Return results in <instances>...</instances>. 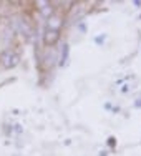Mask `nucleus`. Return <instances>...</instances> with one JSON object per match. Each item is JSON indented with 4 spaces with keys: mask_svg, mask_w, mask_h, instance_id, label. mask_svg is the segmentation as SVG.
Instances as JSON below:
<instances>
[{
    "mask_svg": "<svg viewBox=\"0 0 141 156\" xmlns=\"http://www.w3.org/2000/svg\"><path fill=\"white\" fill-rule=\"evenodd\" d=\"M0 62H2V66L3 68H13V66L18 63V55L13 53L12 50H5L2 55H0Z\"/></svg>",
    "mask_w": 141,
    "mask_h": 156,
    "instance_id": "1",
    "label": "nucleus"
},
{
    "mask_svg": "<svg viewBox=\"0 0 141 156\" xmlns=\"http://www.w3.org/2000/svg\"><path fill=\"white\" fill-rule=\"evenodd\" d=\"M62 25H63V18H62V15H58V13H53V15H51V17L47 20V30H57V32H60Z\"/></svg>",
    "mask_w": 141,
    "mask_h": 156,
    "instance_id": "2",
    "label": "nucleus"
},
{
    "mask_svg": "<svg viewBox=\"0 0 141 156\" xmlns=\"http://www.w3.org/2000/svg\"><path fill=\"white\" fill-rule=\"evenodd\" d=\"M58 40H60V32H57V30H47L43 33V43L47 47H53Z\"/></svg>",
    "mask_w": 141,
    "mask_h": 156,
    "instance_id": "3",
    "label": "nucleus"
},
{
    "mask_svg": "<svg viewBox=\"0 0 141 156\" xmlns=\"http://www.w3.org/2000/svg\"><path fill=\"white\" fill-rule=\"evenodd\" d=\"M40 13H42V17H43V18H47V20H48V18H50V17L55 13V10H53V7H51V3H50V5H47L45 9L40 10Z\"/></svg>",
    "mask_w": 141,
    "mask_h": 156,
    "instance_id": "4",
    "label": "nucleus"
},
{
    "mask_svg": "<svg viewBox=\"0 0 141 156\" xmlns=\"http://www.w3.org/2000/svg\"><path fill=\"white\" fill-rule=\"evenodd\" d=\"M68 51H70V47H68V43H65V45H63V50H62V62H60L62 66L65 65L66 60H68Z\"/></svg>",
    "mask_w": 141,
    "mask_h": 156,
    "instance_id": "5",
    "label": "nucleus"
},
{
    "mask_svg": "<svg viewBox=\"0 0 141 156\" xmlns=\"http://www.w3.org/2000/svg\"><path fill=\"white\" fill-rule=\"evenodd\" d=\"M47 5H50V2H45V0H40V2H35V7H37V10H42V9H45Z\"/></svg>",
    "mask_w": 141,
    "mask_h": 156,
    "instance_id": "6",
    "label": "nucleus"
},
{
    "mask_svg": "<svg viewBox=\"0 0 141 156\" xmlns=\"http://www.w3.org/2000/svg\"><path fill=\"white\" fill-rule=\"evenodd\" d=\"M108 144H110L111 148H113L115 144H116V138H115V136H110V138H108Z\"/></svg>",
    "mask_w": 141,
    "mask_h": 156,
    "instance_id": "7",
    "label": "nucleus"
},
{
    "mask_svg": "<svg viewBox=\"0 0 141 156\" xmlns=\"http://www.w3.org/2000/svg\"><path fill=\"white\" fill-rule=\"evenodd\" d=\"M103 38H106V35H105V33H103V35H100V37H96V43H101L103 42Z\"/></svg>",
    "mask_w": 141,
    "mask_h": 156,
    "instance_id": "8",
    "label": "nucleus"
},
{
    "mask_svg": "<svg viewBox=\"0 0 141 156\" xmlns=\"http://www.w3.org/2000/svg\"><path fill=\"white\" fill-rule=\"evenodd\" d=\"M78 28H80V30L83 32V33L86 32V25H85V23H80V25H78Z\"/></svg>",
    "mask_w": 141,
    "mask_h": 156,
    "instance_id": "9",
    "label": "nucleus"
},
{
    "mask_svg": "<svg viewBox=\"0 0 141 156\" xmlns=\"http://www.w3.org/2000/svg\"><path fill=\"white\" fill-rule=\"evenodd\" d=\"M135 106H136V108H139V106H141V101H136V103H135Z\"/></svg>",
    "mask_w": 141,
    "mask_h": 156,
    "instance_id": "10",
    "label": "nucleus"
},
{
    "mask_svg": "<svg viewBox=\"0 0 141 156\" xmlns=\"http://www.w3.org/2000/svg\"><path fill=\"white\" fill-rule=\"evenodd\" d=\"M108 153H106V151H101V153H100V156H106Z\"/></svg>",
    "mask_w": 141,
    "mask_h": 156,
    "instance_id": "11",
    "label": "nucleus"
}]
</instances>
